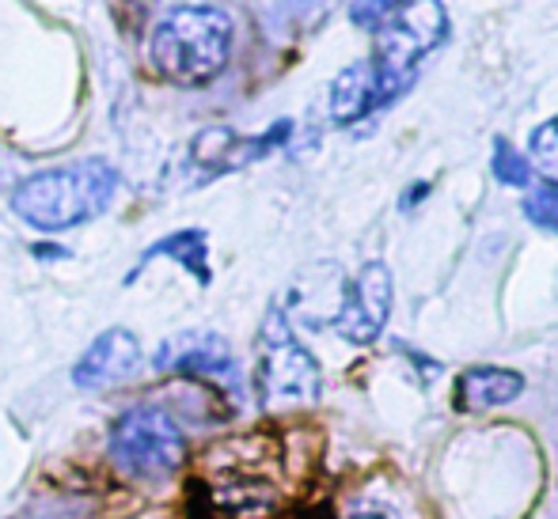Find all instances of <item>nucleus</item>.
I'll return each instance as SVG.
<instances>
[{"label":"nucleus","mask_w":558,"mask_h":519,"mask_svg":"<svg viewBox=\"0 0 558 519\" xmlns=\"http://www.w3.org/2000/svg\"><path fill=\"white\" fill-rule=\"evenodd\" d=\"M145 360L141 353V342L133 330L125 326H111L96 337V342L84 349V357L76 360L73 368V383L81 391H107V387H118V383L133 380Z\"/></svg>","instance_id":"nucleus-8"},{"label":"nucleus","mask_w":558,"mask_h":519,"mask_svg":"<svg viewBox=\"0 0 558 519\" xmlns=\"http://www.w3.org/2000/svg\"><path fill=\"white\" fill-rule=\"evenodd\" d=\"M289 133H293V122H278L263 133V137H235L228 129H209L194 140V160L206 163L209 171H232L243 168V163H255L263 156H270L278 145H286Z\"/></svg>","instance_id":"nucleus-9"},{"label":"nucleus","mask_w":558,"mask_h":519,"mask_svg":"<svg viewBox=\"0 0 558 519\" xmlns=\"http://www.w3.org/2000/svg\"><path fill=\"white\" fill-rule=\"evenodd\" d=\"M524 217L536 227H544V232L558 235V183L536 186V190L529 194V201H524Z\"/></svg>","instance_id":"nucleus-16"},{"label":"nucleus","mask_w":558,"mask_h":519,"mask_svg":"<svg viewBox=\"0 0 558 519\" xmlns=\"http://www.w3.org/2000/svg\"><path fill=\"white\" fill-rule=\"evenodd\" d=\"M524 391V375L509 372V368H468V372L456 380V410H494V406L513 403Z\"/></svg>","instance_id":"nucleus-11"},{"label":"nucleus","mask_w":558,"mask_h":519,"mask_svg":"<svg viewBox=\"0 0 558 519\" xmlns=\"http://www.w3.org/2000/svg\"><path fill=\"white\" fill-rule=\"evenodd\" d=\"M160 372H175L186 380H209L225 391H240V364H235L232 349L225 345V337L217 334H179L171 342H163V349L153 360Z\"/></svg>","instance_id":"nucleus-7"},{"label":"nucleus","mask_w":558,"mask_h":519,"mask_svg":"<svg viewBox=\"0 0 558 519\" xmlns=\"http://www.w3.org/2000/svg\"><path fill=\"white\" fill-rule=\"evenodd\" d=\"M373 110H384L380 84H376L373 61H357V65L342 69L331 84V118L338 125H353L368 118Z\"/></svg>","instance_id":"nucleus-10"},{"label":"nucleus","mask_w":558,"mask_h":519,"mask_svg":"<svg viewBox=\"0 0 558 519\" xmlns=\"http://www.w3.org/2000/svg\"><path fill=\"white\" fill-rule=\"evenodd\" d=\"M111 462L125 478H171L186 459V436L179 421L160 406H133L111 424L107 436Z\"/></svg>","instance_id":"nucleus-5"},{"label":"nucleus","mask_w":558,"mask_h":519,"mask_svg":"<svg viewBox=\"0 0 558 519\" xmlns=\"http://www.w3.org/2000/svg\"><path fill=\"white\" fill-rule=\"evenodd\" d=\"M403 4H407V0H353L350 20L357 23V27H365V30H380Z\"/></svg>","instance_id":"nucleus-17"},{"label":"nucleus","mask_w":558,"mask_h":519,"mask_svg":"<svg viewBox=\"0 0 558 519\" xmlns=\"http://www.w3.org/2000/svg\"><path fill=\"white\" fill-rule=\"evenodd\" d=\"M426 194H429V183H418V186H411V190H407V198H403V209L418 206V201L426 198Z\"/></svg>","instance_id":"nucleus-18"},{"label":"nucleus","mask_w":558,"mask_h":519,"mask_svg":"<svg viewBox=\"0 0 558 519\" xmlns=\"http://www.w3.org/2000/svg\"><path fill=\"white\" fill-rule=\"evenodd\" d=\"M448 38V12L441 0H407L380 30H376L373 73L380 84L384 107H391L418 76L422 61Z\"/></svg>","instance_id":"nucleus-3"},{"label":"nucleus","mask_w":558,"mask_h":519,"mask_svg":"<svg viewBox=\"0 0 558 519\" xmlns=\"http://www.w3.org/2000/svg\"><path fill=\"white\" fill-rule=\"evenodd\" d=\"M153 65L179 88H202L225 73L232 53V20L221 8H175L153 30Z\"/></svg>","instance_id":"nucleus-2"},{"label":"nucleus","mask_w":558,"mask_h":519,"mask_svg":"<svg viewBox=\"0 0 558 519\" xmlns=\"http://www.w3.org/2000/svg\"><path fill=\"white\" fill-rule=\"evenodd\" d=\"M342 519H407V508L399 497H384V493H361L350 497L342 508Z\"/></svg>","instance_id":"nucleus-14"},{"label":"nucleus","mask_w":558,"mask_h":519,"mask_svg":"<svg viewBox=\"0 0 558 519\" xmlns=\"http://www.w3.org/2000/svg\"><path fill=\"white\" fill-rule=\"evenodd\" d=\"M118 171L107 160H76L23 178L12 190V209L38 232H65L96 220L111 206Z\"/></svg>","instance_id":"nucleus-1"},{"label":"nucleus","mask_w":558,"mask_h":519,"mask_svg":"<svg viewBox=\"0 0 558 519\" xmlns=\"http://www.w3.org/2000/svg\"><path fill=\"white\" fill-rule=\"evenodd\" d=\"M255 391L266 410H296L312 406L324 391V372L316 357L296 342L286 311L270 308L258 330V364H255Z\"/></svg>","instance_id":"nucleus-4"},{"label":"nucleus","mask_w":558,"mask_h":519,"mask_svg":"<svg viewBox=\"0 0 558 519\" xmlns=\"http://www.w3.org/2000/svg\"><path fill=\"white\" fill-rule=\"evenodd\" d=\"M388 314H391V270L384 262H368V265H361L357 277L345 285L331 326L342 342L373 345L376 337H380Z\"/></svg>","instance_id":"nucleus-6"},{"label":"nucleus","mask_w":558,"mask_h":519,"mask_svg":"<svg viewBox=\"0 0 558 519\" xmlns=\"http://www.w3.org/2000/svg\"><path fill=\"white\" fill-rule=\"evenodd\" d=\"M529 168H536L547 183H558V118L536 125L529 137Z\"/></svg>","instance_id":"nucleus-13"},{"label":"nucleus","mask_w":558,"mask_h":519,"mask_svg":"<svg viewBox=\"0 0 558 519\" xmlns=\"http://www.w3.org/2000/svg\"><path fill=\"white\" fill-rule=\"evenodd\" d=\"M494 178L506 186H529L532 183V168L529 156H521L506 137L494 140Z\"/></svg>","instance_id":"nucleus-15"},{"label":"nucleus","mask_w":558,"mask_h":519,"mask_svg":"<svg viewBox=\"0 0 558 519\" xmlns=\"http://www.w3.org/2000/svg\"><path fill=\"white\" fill-rule=\"evenodd\" d=\"M153 258H175L183 270H191L194 277L202 281V285H209V262H206V232L202 227H191V232H175V235H168V239H160V243H153V247L141 255V262H137V270L130 273L125 281H133L141 270H145Z\"/></svg>","instance_id":"nucleus-12"}]
</instances>
